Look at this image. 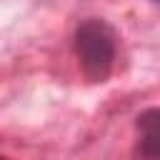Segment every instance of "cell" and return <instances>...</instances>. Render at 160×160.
I'll return each instance as SVG.
<instances>
[{"label":"cell","instance_id":"1","mask_svg":"<svg viewBox=\"0 0 160 160\" xmlns=\"http://www.w3.org/2000/svg\"><path fill=\"white\" fill-rule=\"evenodd\" d=\"M75 52L82 75L92 82H102L115 68L118 35L102 18H88L75 30Z\"/></svg>","mask_w":160,"mask_h":160},{"label":"cell","instance_id":"3","mask_svg":"<svg viewBox=\"0 0 160 160\" xmlns=\"http://www.w3.org/2000/svg\"><path fill=\"white\" fill-rule=\"evenodd\" d=\"M0 160H8V158H0Z\"/></svg>","mask_w":160,"mask_h":160},{"label":"cell","instance_id":"2","mask_svg":"<svg viewBox=\"0 0 160 160\" xmlns=\"http://www.w3.org/2000/svg\"><path fill=\"white\" fill-rule=\"evenodd\" d=\"M138 155L142 160H160V108L138 115Z\"/></svg>","mask_w":160,"mask_h":160},{"label":"cell","instance_id":"4","mask_svg":"<svg viewBox=\"0 0 160 160\" xmlns=\"http://www.w3.org/2000/svg\"><path fill=\"white\" fill-rule=\"evenodd\" d=\"M158 2H160V0H158Z\"/></svg>","mask_w":160,"mask_h":160}]
</instances>
